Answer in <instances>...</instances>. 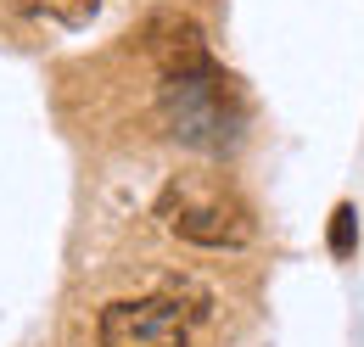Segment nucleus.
I'll use <instances>...</instances> for the list:
<instances>
[{
    "mask_svg": "<svg viewBox=\"0 0 364 347\" xmlns=\"http://www.w3.org/2000/svg\"><path fill=\"white\" fill-rule=\"evenodd\" d=\"M157 218L168 235L208 247V252H235L252 241V208L225 179H208V174H174L157 191Z\"/></svg>",
    "mask_w": 364,
    "mask_h": 347,
    "instance_id": "obj_2",
    "label": "nucleus"
},
{
    "mask_svg": "<svg viewBox=\"0 0 364 347\" xmlns=\"http://www.w3.org/2000/svg\"><path fill=\"white\" fill-rule=\"evenodd\" d=\"M11 11H23V17H46V23H62V28H85L95 11H101V0H6Z\"/></svg>",
    "mask_w": 364,
    "mask_h": 347,
    "instance_id": "obj_4",
    "label": "nucleus"
},
{
    "mask_svg": "<svg viewBox=\"0 0 364 347\" xmlns=\"http://www.w3.org/2000/svg\"><path fill=\"white\" fill-rule=\"evenodd\" d=\"M359 252V213H353V202H336V213H331V258H353Z\"/></svg>",
    "mask_w": 364,
    "mask_h": 347,
    "instance_id": "obj_5",
    "label": "nucleus"
},
{
    "mask_svg": "<svg viewBox=\"0 0 364 347\" xmlns=\"http://www.w3.org/2000/svg\"><path fill=\"white\" fill-rule=\"evenodd\" d=\"M196 325V308L180 297H124L107 303L95 319L101 347H185Z\"/></svg>",
    "mask_w": 364,
    "mask_h": 347,
    "instance_id": "obj_3",
    "label": "nucleus"
},
{
    "mask_svg": "<svg viewBox=\"0 0 364 347\" xmlns=\"http://www.w3.org/2000/svg\"><path fill=\"white\" fill-rule=\"evenodd\" d=\"M157 112L168 134L191 146V151H208V157H225L230 146L247 129V101L219 62H202V68H185V73H163L157 85Z\"/></svg>",
    "mask_w": 364,
    "mask_h": 347,
    "instance_id": "obj_1",
    "label": "nucleus"
}]
</instances>
